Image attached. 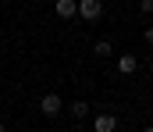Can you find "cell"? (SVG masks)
Here are the masks:
<instances>
[{
	"mask_svg": "<svg viewBox=\"0 0 153 132\" xmlns=\"http://www.w3.org/2000/svg\"><path fill=\"white\" fill-rule=\"evenodd\" d=\"M78 18L100 22V18H103V4H100V0H78Z\"/></svg>",
	"mask_w": 153,
	"mask_h": 132,
	"instance_id": "cell-1",
	"label": "cell"
},
{
	"mask_svg": "<svg viewBox=\"0 0 153 132\" xmlns=\"http://www.w3.org/2000/svg\"><path fill=\"white\" fill-rule=\"evenodd\" d=\"M61 107H64V100H61L57 93H46V96H39V111H43L46 118H57V114H61Z\"/></svg>",
	"mask_w": 153,
	"mask_h": 132,
	"instance_id": "cell-2",
	"label": "cell"
},
{
	"mask_svg": "<svg viewBox=\"0 0 153 132\" xmlns=\"http://www.w3.org/2000/svg\"><path fill=\"white\" fill-rule=\"evenodd\" d=\"M53 14H57V18H64V22L78 18V0H57V4H53Z\"/></svg>",
	"mask_w": 153,
	"mask_h": 132,
	"instance_id": "cell-3",
	"label": "cell"
},
{
	"mask_svg": "<svg viewBox=\"0 0 153 132\" xmlns=\"http://www.w3.org/2000/svg\"><path fill=\"white\" fill-rule=\"evenodd\" d=\"M93 129H96V132H117V118L111 114V111H100L96 122H93Z\"/></svg>",
	"mask_w": 153,
	"mask_h": 132,
	"instance_id": "cell-4",
	"label": "cell"
},
{
	"mask_svg": "<svg viewBox=\"0 0 153 132\" xmlns=\"http://www.w3.org/2000/svg\"><path fill=\"white\" fill-rule=\"evenodd\" d=\"M135 68H139V57H135V54H121V57H117V72H121V75H132Z\"/></svg>",
	"mask_w": 153,
	"mask_h": 132,
	"instance_id": "cell-5",
	"label": "cell"
},
{
	"mask_svg": "<svg viewBox=\"0 0 153 132\" xmlns=\"http://www.w3.org/2000/svg\"><path fill=\"white\" fill-rule=\"evenodd\" d=\"M93 50H96V57H111V54H114L111 40H96V46H93Z\"/></svg>",
	"mask_w": 153,
	"mask_h": 132,
	"instance_id": "cell-6",
	"label": "cell"
},
{
	"mask_svg": "<svg viewBox=\"0 0 153 132\" xmlns=\"http://www.w3.org/2000/svg\"><path fill=\"white\" fill-rule=\"evenodd\" d=\"M71 114H75V118H85V114H89V104H85V100H75V104H71Z\"/></svg>",
	"mask_w": 153,
	"mask_h": 132,
	"instance_id": "cell-7",
	"label": "cell"
},
{
	"mask_svg": "<svg viewBox=\"0 0 153 132\" xmlns=\"http://www.w3.org/2000/svg\"><path fill=\"white\" fill-rule=\"evenodd\" d=\"M139 11L143 14H153V0H139Z\"/></svg>",
	"mask_w": 153,
	"mask_h": 132,
	"instance_id": "cell-8",
	"label": "cell"
},
{
	"mask_svg": "<svg viewBox=\"0 0 153 132\" xmlns=\"http://www.w3.org/2000/svg\"><path fill=\"white\" fill-rule=\"evenodd\" d=\"M143 40H146V43L153 46V25H150V29H146V32H143Z\"/></svg>",
	"mask_w": 153,
	"mask_h": 132,
	"instance_id": "cell-9",
	"label": "cell"
},
{
	"mask_svg": "<svg viewBox=\"0 0 153 132\" xmlns=\"http://www.w3.org/2000/svg\"><path fill=\"white\" fill-rule=\"evenodd\" d=\"M0 132H7V125H4V122H0Z\"/></svg>",
	"mask_w": 153,
	"mask_h": 132,
	"instance_id": "cell-10",
	"label": "cell"
},
{
	"mask_svg": "<svg viewBox=\"0 0 153 132\" xmlns=\"http://www.w3.org/2000/svg\"><path fill=\"white\" fill-rule=\"evenodd\" d=\"M143 132H153V125H150V129H143Z\"/></svg>",
	"mask_w": 153,
	"mask_h": 132,
	"instance_id": "cell-11",
	"label": "cell"
},
{
	"mask_svg": "<svg viewBox=\"0 0 153 132\" xmlns=\"http://www.w3.org/2000/svg\"><path fill=\"white\" fill-rule=\"evenodd\" d=\"M150 72H153V61H150Z\"/></svg>",
	"mask_w": 153,
	"mask_h": 132,
	"instance_id": "cell-12",
	"label": "cell"
}]
</instances>
